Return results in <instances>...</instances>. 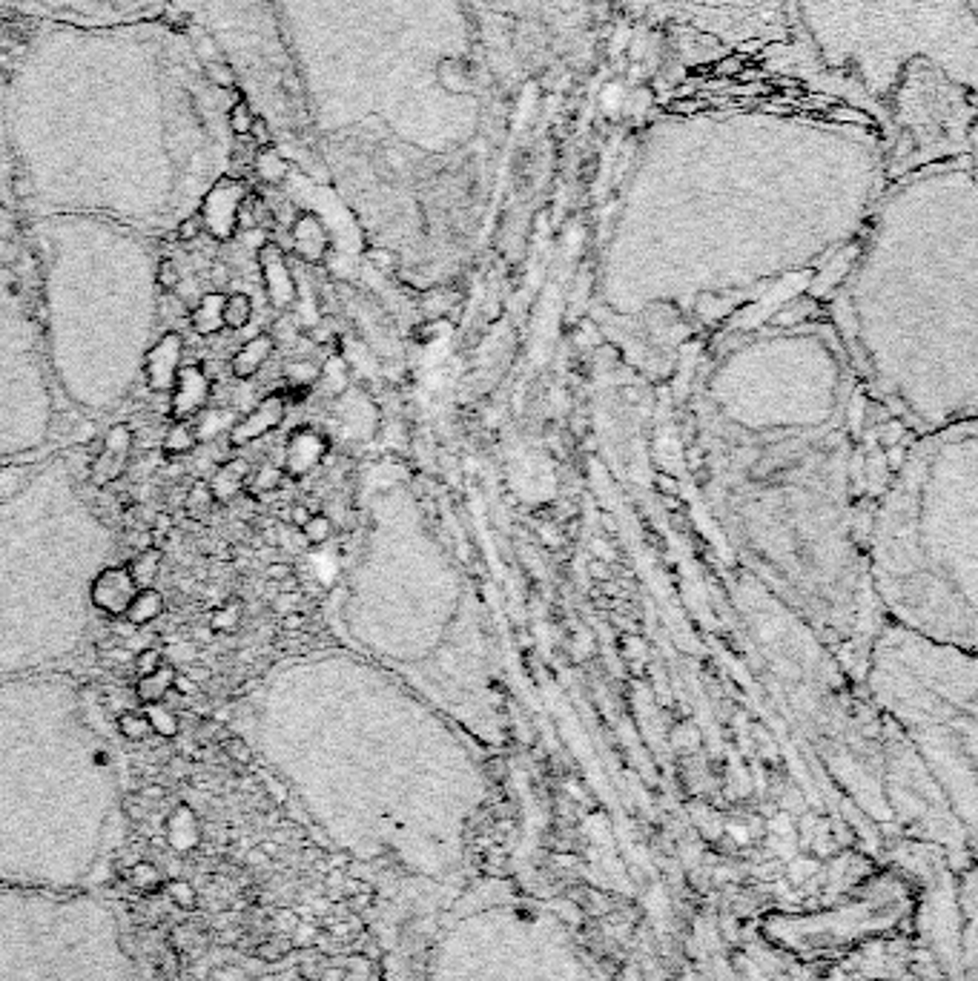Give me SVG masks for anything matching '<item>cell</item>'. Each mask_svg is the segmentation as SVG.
I'll use <instances>...</instances> for the list:
<instances>
[{
	"mask_svg": "<svg viewBox=\"0 0 978 981\" xmlns=\"http://www.w3.org/2000/svg\"><path fill=\"white\" fill-rule=\"evenodd\" d=\"M881 156L864 132L809 115L732 110L657 120L628 178L626 255L780 262L864 218Z\"/></svg>",
	"mask_w": 978,
	"mask_h": 981,
	"instance_id": "cell-1",
	"label": "cell"
},
{
	"mask_svg": "<svg viewBox=\"0 0 978 981\" xmlns=\"http://www.w3.org/2000/svg\"><path fill=\"white\" fill-rule=\"evenodd\" d=\"M0 110L12 181L156 164L187 190L216 187L236 156V93L167 21L40 23Z\"/></svg>",
	"mask_w": 978,
	"mask_h": 981,
	"instance_id": "cell-2",
	"label": "cell"
},
{
	"mask_svg": "<svg viewBox=\"0 0 978 981\" xmlns=\"http://www.w3.org/2000/svg\"><path fill=\"white\" fill-rule=\"evenodd\" d=\"M273 14L305 118L330 144L448 158L483 129L465 0H273Z\"/></svg>",
	"mask_w": 978,
	"mask_h": 981,
	"instance_id": "cell-3",
	"label": "cell"
},
{
	"mask_svg": "<svg viewBox=\"0 0 978 981\" xmlns=\"http://www.w3.org/2000/svg\"><path fill=\"white\" fill-rule=\"evenodd\" d=\"M795 12L821 64L898 124H973V0H795Z\"/></svg>",
	"mask_w": 978,
	"mask_h": 981,
	"instance_id": "cell-4",
	"label": "cell"
},
{
	"mask_svg": "<svg viewBox=\"0 0 978 981\" xmlns=\"http://www.w3.org/2000/svg\"><path fill=\"white\" fill-rule=\"evenodd\" d=\"M0 6L23 12L40 23H132L167 21L187 29H201L207 40L236 67L238 84L259 93L264 115H270L267 89L281 98L296 93L293 75L284 58L273 0H0Z\"/></svg>",
	"mask_w": 978,
	"mask_h": 981,
	"instance_id": "cell-5",
	"label": "cell"
},
{
	"mask_svg": "<svg viewBox=\"0 0 978 981\" xmlns=\"http://www.w3.org/2000/svg\"><path fill=\"white\" fill-rule=\"evenodd\" d=\"M284 407H288V397L281 394H267L259 405L250 407V411L236 419L230 431H227V445L230 448H247L255 440H262L270 431H276L284 419Z\"/></svg>",
	"mask_w": 978,
	"mask_h": 981,
	"instance_id": "cell-6",
	"label": "cell"
},
{
	"mask_svg": "<svg viewBox=\"0 0 978 981\" xmlns=\"http://www.w3.org/2000/svg\"><path fill=\"white\" fill-rule=\"evenodd\" d=\"M182 365H184V339H182V334L170 330V334H164L144 356V379H147L149 390H156V394H167V390H173Z\"/></svg>",
	"mask_w": 978,
	"mask_h": 981,
	"instance_id": "cell-7",
	"label": "cell"
},
{
	"mask_svg": "<svg viewBox=\"0 0 978 981\" xmlns=\"http://www.w3.org/2000/svg\"><path fill=\"white\" fill-rule=\"evenodd\" d=\"M209 402V373L201 365H182L173 385L170 416L175 422H190L199 416Z\"/></svg>",
	"mask_w": 978,
	"mask_h": 981,
	"instance_id": "cell-8",
	"label": "cell"
},
{
	"mask_svg": "<svg viewBox=\"0 0 978 981\" xmlns=\"http://www.w3.org/2000/svg\"><path fill=\"white\" fill-rule=\"evenodd\" d=\"M135 592H138V588H135L127 566H110V568H103L101 575L93 580L89 597H93V606L98 611L110 614V617H118V620H121V617L127 614V609H129Z\"/></svg>",
	"mask_w": 978,
	"mask_h": 981,
	"instance_id": "cell-9",
	"label": "cell"
},
{
	"mask_svg": "<svg viewBox=\"0 0 978 981\" xmlns=\"http://www.w3.org/2000/svg\"><path fill=\"white\" fill-rule=\"evenodd\" d=\"M236 207H238V187H233L227 178L204 195L199 207V218L207 224V230L216 238H230L236 230Z\"/></svg>",
	"mask_w": 978,
	"mask_h": 981,
	"instance_id": "cell-10",
	"label": "cell"
},
{
	"mask_svg": "<svg viewBox=\"0 0 978 981\" xmlns=\"http://www.w3.org/2000/svg\"><path fill=\"white\" fill-rule=\"evenodd\" d=\"M259 267H262V279H264V290L270 305L276 310H288L296 301V288H293V276L288 264H284L281 253L276 245H264L259 250Z\"/></svg>",
	"mask_w": 978,
	"mask_h": 981,
	"instance_id": "cell-11",
	"label": "cell"
},
{
	"mask_svg": "<svg viewBox=\"0 0 978 981\" xmlns=\"http://www.w3.org/2000/svg\"><path fill=\"white\" fill-rule=\"evenodd\" d=\"M322 454H325V442H322L319 433H313L307 428L305 431H296L290 440H288V450H284L281 471L290 474V477H302V474L310 471V468L319 465Z\"/></svg>",
	"mask_w": 978,
	"mask_h": 981,
	"instance_id": "cell-12",
	"label": "cell"
},
{
	"mask_svg": "<svg viewBox=\"0 0 978 981\" xmlns=\"http://www.w3.org/2000/svg\"><path fill=\"white\" fill-rule=\"evenodd\" d=\"M273 347H276V339L270 334H255L253 339H247L230 359L233 379H253V376L267 365V359L273 356Z\"/></svg>",
	"mask_w": 978,
	"mask_h": 981,
	"instance_id": "cell-13",
	"label": "cell"
},
{
	"mask_svg": "<svg viewBox=\"0 0 978 981\" xmlns=\"http://www.w3.org/2000/svg\"><path fill=\"white\" fill-rule=\"evenodd\" d=\"M250 471H253V468L244 459H233L230 457L227 462H221L216 468V474L207 479V486H209V491H213L216 503H233L236 496L247 488Z\"/></svg>",
	"mask_w": 978,
	"mask_h": 981,
	"instance_id": "cell-14",
	"label": "cell"
},
{
	"mask_svg": "<svg viewBox=\"0 0 978 981\" xmlns=\"http://www.w3.org/2000/svg\"><path fill=\"white\" fill-rule=\"evenodd\" d=\"M221 308H224V293H204L199 296V301L190 310V327L199 336H216L224 327L221 319Z\"/></svg>",
	"mask_w": 978,
	"mask_h": 981,
	"instance_id": "cell-15",
	"label": "cell"
},
{
	"mask_svg": "<svg viewBox=\"0 0 978 981\" xmlns=\"http://www.w3.org/2000/svg\"><path fill=\"white\" fill-rule=\"evenodd\" d=\"M175 666L173 663L164 660V666L153 674L147 677H138L135 681V700H138L141 706H149V703H164L167 700V694L173 691V681H175Z\"/></svg>",
	"mask_w": 978,
	"mask_h": 981,
	"instance_id": "cell-16",
	"label": "cell"
},
{
	"mask_svg": "<svg viewBox=\"0 0 978 981\" xmlns=\"http://www.w3.org/2000/svg\"><path fill=\"white\" fill-rule=\"evenodd\" d=\"M161 614H164V594L158 588H138L124 614V620L129 626H149L153 620H158Z\"/></svg>",
	"mask_w": 978,
	"mask_h": 981,
	"instance_id": "cell-17",
	"label": "cell"
},
{
	"mask_svg": "<svg viewBox=\"0 0 978 981\" xmlns=\"http://www.w3.org/2000/svg\"><path fill=\"white\" fill-rule=\"evenodd\" d=\"M677 4L709 14H751L775 4V0H677Z\"/></svg>",
	"mask_w": 978,
	"mask_h": 981,
	"instance_id": "cell-18",
	"label": "cell"
},
{
	"mask_svg": "<svg viewBox=\"0 0 978 981\" xmlns=\"http://www.w3.org/2000/svg\"><path fill=\"white\" fill-rule=\"evenodd\" d=\"M293 238H296V250L302 259L307 262H319L322 253H325V233L319 227V221L316 218H302L296 224L293 230Z\"/></svg>",
	"mask_w": 978,
	"mask_h": 981,
	"instance_id": "cell-19",
	"label": "cell"
},
{
	"mask_svg": "<svg viewBox=\"0 0 978 981\" xmlns=\"http://www.w3.org/2000/svg\"><path fill=\"white\" fill-rule=\"evenodd\" d=\"M127 571H129V577H132L135 588H153V583H156V577H158V571H161V551H158L156 546L141 548V551L135 554L132 560H129Z\"/></svg>",
	"mask_w": 978,
	"mask_h": 981,
	"instance_id": "cell-20",
	"label": "cell"
},
{
	"mask_svg": "<svg viewBox=\"0 0 978 981\" xmlns=\"http://www.w3.org/2000/svg\"><path fill=\"white\" fill-rule=\"evenodd\" d=\"M224 327L230 330H244L253 322V299L247 293H227L221 308Z\"/></svg>",
	"mask_w": 978,
	"mask_h": 981,
	"instance_id": "cell-21",
	"label": "cell"
},
{
	"mask_svg": "<svg viewBox=\"0 0 978 981\" xmlns=\"http://www.w3.org/2000/svg\"><path fill=\"white\" fill-rule=\"evenodd\" d=\"M242 617H244V602L242 600H224L221 606H216L213 611H209V629L218 631V635H230V631H236L238 626H242Z\"/></svg>",
	"mask_w": 978,
	"mask_h": 981,
	"instance_id": "cell-22",
	"label": "cell"
},
{
	"mask_svg": "<svg viewBox=\"0 0 978 981\" xmlns=\"http://www.w3.org/2000/svg\"><path fill=\"white\" fill-rule=\"evenodd\" d=\"M144 715L149 720V729L158 732L161 737H175L178 729H182V723H178V715L173 712L170 706H164V703H149V706H144Z\"/></svg>",
	"mask_w": 978,
	"mask_h": 981,
	"instance_id": "cell-23",
	"label": "cell"
},
{
	"mask_svg": "<svg viewBox=\"0 0 978 981\" xmlns=\"http://www.w3.org/2000/svg\"><path fill=\"white\" fill-rule=\"evenodd\" d=\"M199 445V436H195V428L190 422H175V425L164 436V450L173 457L178 454H190V450Z\"/></svg>",
	"mask_w": 978,
	"mask_h": 981,
	"instance_id": "cell-24",
	"label": "cell"
},
{
	"mask_svg": "<svg viewBox=\"0 0 978 981\" xmlns=\"http://www.w3.org/2000/svg\"><path fill=\"white\" fill-rule=\"evenodd\" d=\"M129 445H132V431H129L127 425H115V428L110 431V436H107V448H103V459H101V462L112 459V462H115V468H118V465H124V459H127V454H129ZM118 471H121V468H118Z\"/></svg>",
	"mask_w": 978,
	"mask_h": 981,
	"instance_id": "cell-25",
	"label": "cell"
},
{
	"mask_svg": "<svg viewBox=\"0 0 978 981\" xmlns=\"http://www.w3.org/2000/svg\"><path fill=\"white\" fill-rule=\"evenodd\" d=\"M281 479H284V471L279 465H262V468H255V471H250L247 486H250V494H267V491H276L281 486Z\"/></svg>",
	"mask_w": 978,
	"mask_h": 981,
	"instance_id": "cell-26",
	"label": "cell"
},
{
	"mask_svg": "<svg viewBox=\"0 0 978 981\" xmlns=\"http://www.w3.org/2000/svg\"><path fill=\"white\" fill-rule=\"evenodd\" d=\"M118 732H121L127 741H144V737L153 732V729H149V720H147L144 712L127 709V712L118 715Z\"/></svg>",
	"mask_w": 978,
	"mask_h": 981,
	"instance_id": "cell-27",
	"label": "cell"
},
{
	"mask_svg": "<svg viewBox=\"0 0 978 981\" xmlns=\"http://www.w3.org/2000/svg\"><path fill=\"white\" fill-rule=\"evenodd\" d=\"M213 503H216V496H213V491H209L207 482H195V486L187 491V503L184 505H187V511H190L192 517H204L207 511L213 508Z\"/></svg>",
	"mask_w": 978,
	"mask_h": 981,
	"instance_id": "cell-28",
	"label": "cell"
},
{
	"mask_svg": "<svg viewBox=\"0 0 978 981\" xmlns=\"http://www.w3.org/2000/svg\"><path fill=\"white\" fill-rule=\"evenodd\" d=\"M164 660H167V657H164L161 648L147 646V648H141V652L132 657V663H135V674H138V677L153 674V672H158V669L164 666Z\"/></svg>",
	"mask_w": 978,
	"mask_h": 981,
	"instance_id": "cell-29",
	"label": "cell"
},
{
	"mask_svg": "<svg viewBox=\"0 0 978 981\" xmlns=\"http://www.w3.org/2000/svg\"><path fill=\"white\" fill-rule=\"evenodd\" d=\"M302 534H305L307 542H313V546H316V542L330 540V534H333V525H330V520L325 514H310V520L302 525Z\"/></svg>",
	"mask_w": 978,
	"mask_h": 981,
	"instance_id": "cell-30",
	"label": "cell"
},
{
	"mask_svg": "<svg viewBox=\"0 0 978 981\" xmlns=\"http://www.w3.org/2000/svg\"><path fill=\"white\" fill-rule=\"evenodd\" d=\"M316 376H319V368H316V365H310V361H302V365H298V361H296V365L288 368V385L293 390H302V388L316 382Z\"/></svg>",
	"mask_w": 978,
	"mask_h": 981,
	"instance_id": "cell-31",
	"label": "cell"
},
{
	"mask_svg": "<svg viewBox=\"0 0 978 981\" xmlns=\"http://www.w3.org/2000/svg\"><path fill=\"white\" fill-rule=\"evenodd\" d=\"M156 281H158V288H161L164 293L178 290V284H182V273H178V267H175V262H173V259H161V262H158Z\"/></svg>",
	"mask_w": 978,
	"mask_h": 981,
	"instance_id": "cell-32",
	"label": "cell"
},
{
	"mask_svg": "<svg viewBox=\"0 0 978 981\" xmlns=\"http://www.w3.org/2000/svg\"><path fill=\"white\" fill-rule=\"evenodd\" d=\"M224 752H227L230 758L236 763H242V766L253 763V749L242 741V737H227V741H224Z\"/></svg>",
	"mask_w": 978,
	"mask_h": 981,
	"instance_id": "cell-33",
	"label": "cell"
},
{
	"mask_svg": "<svg viewBox=\"0 0 978 981\" xmlns=\"http://www.w3.org/2000/svg\"><path fill=\"white\" fill-rule=\"evenodd\" d=\"M173 691L178 694V698H195V694L201 691V686H199V683H192L187 674L175 672V681H173Z\"/></svg>",
	"mask_w": 978,
	"mask_h": 981,
	"instance_id": "cell-34",
	"label": "cell"
},
{
	"mask_svg": "<svg viewBox=\"0 0 978 981\" xmlns=\"http://www.w3.org/2000/svg\"><path fill=\"white\" fill-rule=\"evenodd\" d=\"M307 626V617L302 611H288L281 617V629L288 631V635H296V631H302Z\"/></svg>",
	"mask_w": 978,
	"mask_h": 981,
	"instance_id": "cell-35",
	"label": "cell"
},
{
	"mask_svg": "<svg viewBox=\"0 0 978 981\" xmlns=\"http://www.w3.org/2000/svg\"><path fill=\"white\" fill-rule=\"evenodd\" d=\"M293 575V566L290 563H270L267 568H264V577L270 580V583H281L284 577H290Z\"/></svg>",
	"mask_w": 978,
	"mask_h": 981,
	"instance_id": "cell-36",
	"label": "cell"
},
{
	"mask_svg": "<svg viewBox=\"0 0 978 981\" xmlns=\"http://www.w3.org/2000/svg\"><path fill=\"white\" fill-rule=\"evenodd\" d=\"M173 896H175L178 904H182V907H192V904H195V896H192V887L190 884H182V881L173 884Z\"/></svg>",
	"mask_w": 978,
	"mask_h": 981,
	"instance_id": "cell-37",
	"label": "cell"
},
{
	"mask_svg": "<svg viewBox=\"0 0 978 981\" xmlns=\"http://www.w3.org/2000/svg\"><path fill=\"white\" fill-rule=\"evenodd\" d=\"M187 677H190V681L192 683H204V681H209V669H204V666H199V663H190V666H187V672H184Z\"/></svg>",
	"mask_w": 978,
	"mask_h": 981,
	"instance_id": "cell-38",
	"label": "cell"
},
{
	"mask_svg": "<svg viewBox=\"0 0 978 981\" xmlns=\"http://www.w3.org/2000/svg\"><path fill=\"white\" fill-rule=\"evenodd\" d=\"M209 281H213L216 288H224V284L230 281V270L224 267V264H216L213 270H209Z\"/></svg>",
	"mask_w": 978,
	"mask_h": 981,
	"instance_id": "cell-39",
	"label": "cell"
},
{
	"mask_svg": "<svg viewBox=\"0 0 978 981\" xmlns=\"http://www.w3.org/2000/svg\"><path fill=\"white\" fill-rule=\"evenodd\" d=\"M213 638H216V631L209 629V626H195V629H192V640H195V643H209Z\"/></svg>",
	"mask_w": 978,
	"mask_h": 981,
	"instance_id": "cell-40",
	"label": "cell"
},
{
	"mask_svg": "<svg viewBox=\"0 0 978 981\" xmlns=\"http://www.w3.org/2000/svg\"><path fill=\"white\" fill-rule=\"evenodd\" d=\"M276 585H279V594H298V588H302L293 575H290V577H284V580H281V583H276Z\"/></svg>",
	"mask_w": 978,
	"mask_h": 981,
	"instance_id": "cell-41",
	"label": "cell"
},
{
	"mask_svg": "<svg viewBox=\"0 0 978 981\" xmlns=\"http://www.w3.org/2000/svg\"><path fill=\"white\" fill-rule=\"evenodd\" d=\"M290 520H293V525H296V528H302V525H305V522L310 520V511H307L305 505H296V508H293V517H290Z\"/></svg>",
	"mask_w": 978,
	"mask_h": 981,
	"instance_id": "cell-42",
	"label": "cell"
},
{
	"mask_svg": "<svg viewBox=\"0 0 978 981\" xmlns=\"http://www.w3.org/2000/svg\"><path fill=\"white\" fill-rule=\"evenodd\" d=\"M170 528H173V520H170L167 514H161V517H158V522H156V531H153V534H156V537H161V534H167Z\"/></svg>",
	"mask_w": 978,
	"mask_h": 981,
	"instance_id": "cell-43",
	"label": "cell"
}]
</instances>
